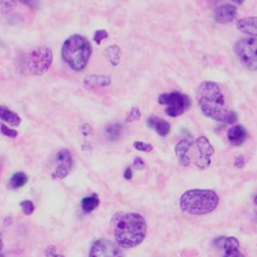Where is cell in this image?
Wrapping results in <instances>:
<instances>
[{
  "instance_id": "1",
  "label": "cell",
  "mask_w": 257,
  "mask_h": 257,
  "mask_svg": "<svg viewBox=\"0 0 257 257\" xmlns=\"http://www.w3.org/2000/svg\"><path fill=\"white\" fill-rule=\"evenodd\" d=\"M197 101L205 116L217 121H224L228 113L227 103L216 82L210 80L201 82L197 89Z\"/></svg>"
},
{
  "instance_id": "2",
  "label": "cell",
  "mask_w": 257,
  "mask_h": 257,
  "mask_svg": "<svg viewBox=\"0 0 257 257\" xmlns=\"http://www.w3.org/2000/svg\"><path fill=\"white\" fill-rule=\"evenodd\" d=\"M147 234V223L139 213L124 214L116 224L114 237L117 244L123 248H133L140 245Z\"/></svg>"
},
{
  "instance_id": "3",
  "label": "cell",
  "mask_w": 257,
  "mask_h": 257,
  "mask_svg": "<svg viewBox=\"0 0 257 257\" xmlns=\"http://www.w3.org/2000/svg\"><path fill=\"white\" fill-rule=\"evenodd\" d=\"M92 47L86 37L80 34L69 36L62 44L61 57L74 71H81L88 63Z\"/></svg>"
},
{
  "instance_id": "4",
  "label": "cell",
  "mask_w": 257,
  "mask_h": 257,
  "mask_svg": "<svg viewBox=\"0 0 257 257\" xmlns=\"http://www.w3.org/2000/svg\"><path fill=\"white\" fill-rule=\"evenodd\" d=\"M219 204L218 195L212 190L193 189L186 191L180 199L181 209L191 215H205L213 212Z\"/></svg>"
},
{
  "instance_id": "5",
  "label": "cell",
  "mask_w": 257,
  "mask_h": 257,
  "mask_svg": "<svg viewBox=\"0 0 257 257\" xmlns=\"http://www.w3.org/2000/svg\"><path fill=\"white\" fill-rule=\"evenodd\" d=\"M53 60L52 50L45 45L32 49L27 57L28 70L34 75L44 74L51 66Z\"/></svg>"
},
{
  "instance_id": "6",
  "label": "cell",
  "mask_w": 257,
  "mask_h": 257,
  "mask_svg": "<svg viewBox=\"0 0 257 257\" xmlns=\"http://www.w3.org/2000/svg\"><path fill=\"white\" fill-rule=\"evenodd\" d=\"M158 102L160 104L167 105L165 112L171 117H177L183 114L191 105L190 97L180 91L162 93L158 97Z\"/></svg>"
},
{
  "instance_id": "7",
  "label": "cell",
  "mask_w": 257,
  "mask_h": 257,
  "mask_svg": "<svg viewBox=\"0 0 257 257\" xmlns=\"http://www.w3.org/2000/svg\"><path fill=\"white\" fill-rule=\"evenodd\" d=\"M234 51L240 62L250 70H257V38L246 37L235 43Z\"/></svg>"
},
{
  "instance_id": "8",
  "label": "cell",
  "mask_w": 257,
  "mask_h": 257,
  "mask_svg": "<svg viewBox=\"0 0 257 257\" xmlns=\"http://www.w3.org/2000/svg\"><path fill=\"white\" fill-rule=\"evenodd\" d=\"M88 257H124L120 247L107 239H98L92 243Z\"/></svg>"
},
{
  "instance_id": "9",
  "label": "cell",
  "mask_w": 257,
  "mask_h": 257,
  "mask_svg": "<svg viewBox=\"0 0 257 257\" xmlns=\"http://www.w3.org/2000/svg\"><path fill=\"white\" fill-rule=\"evenodd\" d=\"M196 145L200 153L196 165L200 169H205L211 164V156L214 154L215 150L209 140L204 136H201L196 140Z\"/></svg>"
},
{
  "instance_id": "10",
  "label": "cell",
  "mask_w": 257,
  "mask_h": 257,
  "mask_svg": "<svg viewBox=\"0 0 257 257\" xmlns=\"http://www.w3.org/2000/svg\"><path fill=\"white\" fill-rule=\"evenodd\" d=\"M237 16V7L231 4H224L216 7L213 12L215 22L220 24L231 23Z\"/></svg>"
},
{
  "instance_id": "11",
  "label": "cell",
  "mask_w": 257,
  "mask_h": 257,
  "mask_svg": "<svg viewBox=\"0 0 257 257\" xmlns=\"http://www.w3.org/2000/svg\"><path fill=\"white\" fill-rule=\"evenodd\" d=\"M227 138L232 146L239 147L246 142L248 133L242 124H233L227 132Z\"/></svg>"
},
{
  "instance_id": "12",
  "label": "cell",
  "mask_w": 257,
  "mask_h": 257,
  "mask_svg": "<svg viewBox=\"0 0 257 257\" xmlns=\"http://www.w3.org/2000/svg\"><path fill=\"white\" fill-rule=\"evenodd\" d=\"M193 143L194 141L193 138L191 137L189 139L181 140L175 147V154L179 159V164L183 167H187L190 164V159L187 156V153L191 146L193 145Z\"/></svg>"
},
{
  "instance_id": "13",
  "label": "cell",
  "mask_w": 257,
  "mask_h": 257,
  "mask_svg": "<svg viewBox=\"0 0 257 257\" xmlns=\"http://www.w3.org/2000/svg\"><path fill=\"white\" fill-rule=\"evenodd\" d=\"M111 83L110 75L88 74L83 78V86L86 89H94L97 87H105Z\"/></svg>"
},
{
  "instance_id": "14",
  "label": "cell",
  "mask_w": 257,
  "mask_h": 257,
  "mask_svg": "<svg viewBox=\"0 0 257 257\" xmlns=\"http://www.w3.org/2000/svg\"><path fill=\"white\" fill-rule=\"evenodd\" d=\"M237 29L244 34L257 36V16L243 17L237 20Z\"/></svg>"
},
{
  "instance_id": "15",
  "label": "cell",
  "mask_w": 257,
  "mask_h": 257,
  "mask_svg": "<svg viewBox=\"0 0 257 257\" xmlns=\"http://www.w3.org/2000/svg\"><path fill=\"white\" fill-rule=\"evenodd\" d=\"M147 124L150 128H154L156 133L161 137H166L171 131V124L164 118L152 115L147 119Z\"/></svg>"
},
{
  "instance_id": "16",
  "label": "cell",
  "mask_w": 257,
  "mask_h": 257,
  "mask_svg": "<svg viewBox=\"0 0 257 257\" xmlns=\"http://www.w3.org/2000/svg\"><path fill=\"white\" fill-rule=\"evenodd\" d=\"M223 247L225 249L224 257H245L239 250V241L235 237L225 238Z\"/></svg>"
},
{
  "instance_id": "17",
  "label": "cell",
  "mask_w": 257,
  "mask_h": 257,
  "mask_svg": "<svg viewBox=\"0 0 257 257\" xmlns=\"http://www.w3.org/2000/svg\"><path fill=\"white\" fill-rule=\"evenodd\" d=\"M0 118L2 121L13 126H17L21 122V118L18 115V113L12 111L11 109H9L4 105L0 106Z\"/></svg>"
},
{
  "instance_id": "18",
  "label": "cell",
  "mask_w": 257,
  "mask_h": 257,
  "mask_svg": "<svg viewBox=\"0 0 257 257\" xmlns=\"http://www.w3.org/2000/svg\"><path fill=\"white\" fill-rule=\"evenodd\" d=\"M122 131H123V125L121 123L113 122V123H109L105 126L104 135L108 141L115 142L120 138Z\"/></svg>"
},
{
  "instance_id": "19",
  "label": "cell",
  "mask_w": 257,
  "mask_h": 257,
  "mask_svg": "<svg viewBox=\"0 0 257 257\" xmlns=\"http://www.w3.org/2000/svg\"><path fill=\"white\" fill-rule=\"evenodd\" d=\"M104 56L106 57V59L109 61V63L113 66L117 65L120 61V54H121V49L119 46H117L116 44H112L107 46L104 49Z\"/></svg>"
},
{
  "instance_id": "20",
  "label": "cell",
  "mask_w": 257,
  "mask_h": 257,
  "mask_svg": "<svg viewBox=\"0 0 257 257\" xmlns=\"http://www.w3.org/2000/svg\"><path fill=\"white\" fill-rule=\"evenodd\" d=\"M80 205H81V209L84 213H90L94 209H96V207L99 205V198L96 194H92L91 196L84 197L81 200Z\"/></svg>"
},
{
  "instance_id": "21",
  "label": "cell",
  "mask_w": 257,
  "mask_h": 257,
  "mask_svg": "<svg viewBox=\"0 0 257 257\" xmlns=\"http://www.w3.org/2000/svg\"><path fill=\"white\" fill-rule=\"evenodd\" d=\"M56 161L58 163V166L64 167L70 171L72 168V157L67 149H61L57 155H56Z\"/></svg>"
},
{
  "instance_id": "22",
  "label": "cell",
  "mask_w": 257,
  "mask_h": 257,
  "mask_svg": "<svg viewBox=\"0 0 257 257\" xmlns=\"http://www.w3.org/2000/svg\"><path fill=\"white\" fill-rule=\"evenodd\" d=\"M28 182V176L23 172H16L12 175L9 181V187L13 190L19 189L25 186Z\"/></svg>"
},
{
  "instance_id": "23",
  "label": "cell",
  "mask_w": 257,
  "mask_h": 257,
  "mask_svg": "<svg viewBox=\"0 0 257 257\" xmlns=\"http://www.w3.org/2000/svg\"><path fill=\"white\" fill-rule=\"evenodd\" d=\"M141 116H142V113H141L140 108L137 107V106H133L131 108V110L128 111L126 117H125V122L130 123V122H133V121L140 120Z\"/></svg>"
},
{
  "instance_id": "24",
  "label": "cell",
  "mask_w": 257,
  "mask_h": 257,
  "mask_svg": "<svg viewBox=\"0 0 257 257\" xmlns=\"http://www.w3.org/2000/svg\"><path fill=\"white\" fill-rule=\"evenodd\" d=\"M133 146H134V148H135L137 151L146 152V153H149V152L153 151V149H154V147H153L151 144H147V143H144V142H141V141H136V142H134Z\"/></svg>"
},
{
  "instance_id": "25",
  "label": "cell",
  "mask_w": 257,
  "mask_h": 257,
  "mask_svg": "<svg viewBox=\"0 0 257 257\" xmlns=\"http://www.w3.org/2000/svg\"><path fill=\"white\" fill-rule=\"evenodd\" d=\"M1 134L5 137L11 138V139H15L18 136V132L16 130L9 127L5 123H1Z\"/></svg>"
},
{
  "instance_id": "26",
  "label": "cell",
  "mask_w": 257,
  "mask_h": 257,
  "mask_svg": "<svg viewBox=\"0 0 257 257\" xmlns=\"http://www.w3.org/2000/svg\"><path fill=\"white\" fill-rule=\"evenodd\" d=\"M20 207L22 209V212L25 215H31L34 212V205L30 200H24L20 203Z\"/></svg>"
},
{
  "instance_id": "27",
  "label": "cell",
  "mask_w": 257,
  "mask_h": 257,
  "mask_svg": "<svg viewBox=\"0 0 257 257\" xmlns=\"http://www.w3.org/2000/svg\"><path fill=\"white\" fill-rule=\"evenodd\" d=\"M107 36H108V33H107L106 30H104V29H98V30H96V31L93 33L92 39H93V41H94L97 45H99L100 42H101V40L107 38Z\"/></svg>"
},
{
  "instance_id": "28",
  "label": "cell",
  "mask_w": 257,
  "mask_h": 257,
  "mask_svg": "<svg viewBox=\"0 0 257 257\" xmlns=\"http://www.w3.org/2000/svg\"><path fill=\"white\" fill-rule=\"evenodd\" d=\"M69 173V170L64 168V167H61V166H57L54 173L52 174V177L53 178H57V179H64Z\"/></svg>"
},
{
  "instance_id": "29",
  "label": "cell",
  "mask_w": 257,
  "mask_h": 257,
  "mask_svg": "<svg viewBox=\"0 0 257 257\" xmlns=\"http://www.w3.org/2000/svg\"><path fill=\"white\" fill-rule=\"evenodd\" d=\"M16 0H1V9L3 13L10 12L15 6Z\"/></svg>"
},
{
  "instance_id": "30",
  "label": "cell",
  "mask_w": 257,
  "mask_h": 257,
  "mask_svg": "<svg viewBox=\"0 0 257 257\" xmlns=\"http://www.w3.org/2000/svg\"><path fill=\"white\" fill-rule=\"evenodd\" d=\"M224 121L226 123H229V124H234L236 121H237V114L235 111H229L224 119Z\"/></svg>"
},
{
  "instance_id": "31",
  "label": "cell",
  "mask_w": 257,
  "mask_h": 257,
  "mask_svg": "<svg viewBox=\"0 0 257 257\" xmlns=\"http://www.w3.org/2000/svg\"><path fill=\"white\" fill-rule=\"evenodd\" d=\"M133 167H134L136 170H138V171H142V170L145 169V162L143 161L142 158L137 157V158L134 160Z\"/></svg>"
},
{
  "instance_id": "32",
  "label": "cell",
  "mask_w": 257,
  "mask_h": 257,
  "mask_svg": "<svg viewBox=\"0 0 257 257\" xmlns=\"http://www.w3.org/2000/svg\"><path fill=\"white\" fill-rule=\"evenodd\" d=\"M80 132H81V134H82L84 137H86V136H88V135H92L93 130H92V127H91V125H90L89 123H83V124L80 126Z\"/></svg>"
},
{
  "instance_id": "33",
  "label": "cell",
  "mask_w": 257,
  "mask_h": 257,
  "mask_svg": "<svg viewBox=\"0 0 257 257\" xmlns=\"http://www.w3.org/2000/svg\"><path fill=\"white\" fill-rule=\"evenodd\" d=\"M245 164V160H244V157L243 156H238L235 158L234 160V166L237 168V169H241L243 168Z\"/></svg>"
},
{
  "instance_id": "34",
  "label": "cell",
  "mask_w": 257,
  "mask_h": 257,
  "mask_svg": "<svg viewBox=\"0 0 257 257\" xmlns=\"http://www.w3.org/2000/svg\"><path fill=\"white\" fill-rule=\"evenodd\" d=\"M55 252H56L55 246L50 245V246H48V247L45 249L44 254H45V256H47V257H53V256L55 255Z\"/></svg>"
},
{
  "instance_id": "35",
  "label": "cell",
  "mask_w": 257,
  "mask_h": 257,
  "mask_svg": "<svg viewBox=\"0 0 257 257\" xmlns=\"http://www.w3.org/2000/svg\"><path fill=\"white\" fill-rule=\"evenodd\" d=\"M123 177L125 180H131L132 177H133V170L131 167H127L125 170H124V173H123Z\"/></svg>"
},
{
  "instance_id": "36",
  "label": "cell",
  "mask_w": 257,
  "mask_h": 257,
  "mask_svg": "<svg viewBox=\"0 0 257 257\" xmlns=\"http://www.w3.org/2000/svg\"><path fill=\"white\" fill-rule=\"evenodd\" d=\"M19 1H20V2H22V3H24L25 5L29 6L30 8H33V7L36 5L35 0H19Z\"/></svg>"
},
{
  "instance_id": "37",
  "label": "cell",
  "mask_w": 257,
  "mask_h": 257,
  "mask_svg": "<svg viewBox=\"0 0 257 257\" xmlns=\"http://www.w3.org/2000/svg\"><path fill=\"white\" fill-rule=\"evenodd\" d=\"M11 223H12V217L9 216V217H6V218H5V220H4V222H3V225H4L5 227H7V226H9Z\"/></svg>"
},
{
  "instance_id": "38",
  "label": "cell",
  "mask_w": 257,
  "mask_h": 257,
  "mask_svg": "<svg viewBox=\"0 0 257 257\" xmlns=\"http://www.w3.org/2000/svg\"><path fill=\"white\" fill-rule=\"evenodd\" d=\"M231 1L237 5H241L244 2V0H231Z\"/></svg>"
},
{
  "instance_id": "39",
  "label": "cell",
  "mask_w": 257,
  "mask_h": 257,
  "mask_svg": "<svg viewBox=\"0 0 257 257\" xmlns=\"http://www.w3.org/2000/svg\"><path fill=\"white\" fill-rule=\"evenodd\" d=\"M53 257H64V256L61 255V254H55Z\"/></svg>"
},
{
  "instance_id": "40",
  "label": "cell",
  "mask_w": 257,
  "mask_h": 257,
  "mask_svg": "<svg viewBox=\"0 0 257 257\" xmlns=\"http://www.w3.org/2000/svg\"><path fill=\"white\" fill-rule=\"evenodd\" d=\"M254 203H255V205H257V195H256L255 198H254Z\"/></svg>"
}]
</instances>
